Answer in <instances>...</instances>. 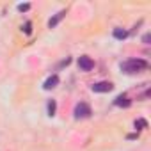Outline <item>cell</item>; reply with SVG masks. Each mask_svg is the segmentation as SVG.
Instances as JSON below:
<instances>
[{
    "label": "cell",
    "mask_w": 151,
    "mask_h": 151,
    "mask_svg": "<svg viewBox=\"0 0 151 151\" xmlns=\"http://www.w3.org/2000/svg\"><path fill=\"white\" fill-rule=\"evenodd\" d=\"M78 68H80V71H91L94 68V60L89 55H80L78 57Z\"/></svg>",
    "instance_id": "3"
},
{
    "label": "cell",
    "mask_w": 151,
    "mask_h": 151,
    "mask_svg": "<svg viewBox=\"0 0 151 151\" xmlns=\"http://www.w3.org/2000/svg\"><path fill=\"white\" fill-rule=\"evenodd\" d=\"M112 87L114 86L110 82H96L91 86V91L93 93H109V91H112Z\"/></svg>",
    "instance_id": "4"
},
{
    "label": "cell",
    "mask_w": 151,
    "mask_h": 151,
    "mask_svg": "<svg viewBox=\"0 0 151 151\" xmlns=\"http://www.w3.org/2000/svg\"><path fill=\"white\" fill-rule=\"evenodd\" d=\"M149 41H151V36H149V34H144V37H142V43H144V45H149Z\"/></svg>",
    "instance_id": "13"
},
{
    "label": "cell",
    "mask_w": 151,
    "mask_h": 151,
    "mask_svg": "<svg viewBox=\"0 0 151 151\" xmlns=\"http://www.w3.org/2000/svg\"><path fill=\"white\" fill-rule=\"evenodd\" d=\"M64 16H66V11H64V9H62V11H59V13H57L53 18H50V20H48V29H53V27H57Z\"/></svg>",
    "instance_id": "7"
},
{
    "label": "cell",
    "mask_w": 151,
    "mask_h": 151,
    "mask_svg": "<svg viewBox=\"0 0 151 151\" xmlns=\"http://www.w3.org/2000/svg\"><path fill=\"white\" fill-rule=\"evenodd\" d=\"M30 9V4H20L18 6V11H29Z\"/></svg>",
    "instance_id": "12"
},
{
    "label": "cell",
    "mask_w": 151,
    "mask_h": 151,
    "mask_svg": "<svg viewBox=\"0 0 151 151\" xmlns=\"http://www.w3.org/2000/svg\"><path fill=\"white\" fill-rule=\"evenodd\" d=\"M147 60H144V59H128V60H124V62H121V71L123 73H126V75H135V73H140V71H144V69H147Z\"/></svg>",
    "instance_id": "1"
},
{
    "label": "cell",
    "mask_w": 151,
    "mask_h": 151,
    "mask_svg": "<svg viewBox=\"0 0 151 151\" xmlns=\"http://www.w3.org/2000/svg\"><path fill=\"white\" fill-rule=\"evenodd\" d=\"M46 112H48V116H55V112H57V101L55 100H50L46 103Z\"/></svg>",
    "instance_id": "8"
},
{
    "label": "cell",
    "mask_w": 151,
    "mask_h": 151,
    "mask_svg": "<svg viewBox=\"0 0 151 151\" xmlns=\"http://www.w3.org/2000/svg\"><path fill=\"white\" fill-rule=\"evenodd\" d=\"M73 114H75V119H87V117H91L93 110H91V107H89L87 103L82 101V103H77Z\"/></svg>",
    "instance_id": "2"
},
{
    "label": "cell",
    "mask_w": 151,
    "mask_h": 151,
    "mask_svg": "<svg viewBox=\"0 0 151 151\" xmlns=\"http://www.w3.org/2000/svg\"><path fill=\"white\" fill-rule=\"evenodd\" d=\"M114 37L116 39H126L128 37V32L123 30V29H114Z\"/></svg>",
    "instance_id": "9"
},
{
    "label": "cell",
    "mask_w": 151,
    "mask_h": 151,
    "mask_svg": "<svg viewBox=\"0 0 151 151\" xmlns=\"http://www.w3.org/2000/svg\"><path fill=\"white\" fill-rule=\"evenodd\" d=\"M57 86H59V77H57V75H52V77H48V78L45 80V84H43V87H45L46 91L55 89Z\"/></svg>",
    "instance_id": "6"
},
{
    "label": "cell",
    "mask_w": 151,
    "mask_h": 151,
    "mask_svg": "<svg viewBox=\"0 0 151 151\" xmlns=\"http://www.w3.org/2000/svg\"><path fill=\"white\" fill-rule=\"evenodd\" d=\"M114 105H116V107H124V109H128V107L132 105V100H130L126 94H119V96L114 100Z\"/></svg>",
    "instance_id": "5"
},
{
    "label": "cell",
    "mask_w": 151,
    "mask_h": 151,
    "mask_svg": "<svg viewBox=\"0 0 151 151\" xmlns=\"http://www.w3.org/2000/svg\"><path fill=\"white\" fill-rule=\"evenodd\" d=\"M22 29H23V32H25L27 36H30V34H32V23H30V22H25V25H23Z\"/></svg>",
    "instance_id": "10"
},
{
    "label": "cell",
    "mask_w": 151,
    "mask_h": 151,
    "mask_svg": "<svg viewBox=\"0 0 151 151\" xmlns=\"http://www.w3.org/2000/svg\"><path fill=\"white\" fill-rule=\"evenodd\" d=\"M133 124H135V128H139V130H142V128H146V126H147V123H146L144 119H139V121H135Z\"/></svg>",
    "instance_id": "11"
}]
</instances>
